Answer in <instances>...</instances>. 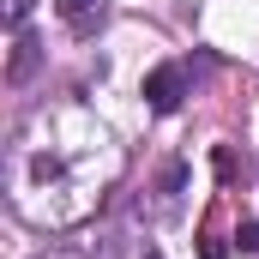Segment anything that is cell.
I'll return each instance as SVG.
<instances>
[{
	"label": "cell",
	"mask_w": 259,
	"mask_h": 259,
	"mask_svg": "<svg viewBox=\"0 0 259 259\" xmlns=\"http://www.w3.org/2000/svg\"><path fill=\"white\" fill-rule=\"evenodd\" d=\"M145 103H151L157 115H175V109L187 103V66H157V72L145 78Z\"/></svg>",
	"instance_id": "cell-1"
},
{
	"label": "cell",
	"mask_w": 259,
	"mask_h": 259,
	"mask_svg": "<svg viewBox=\"0 0 259 259\" xmlns=\"http://www.w3.org/2000/svg\"><path fill=\"white\" fill-rule=\"evenodd\" d=\"M36 66H42V42H36L30 30H18V42H12V61H6V78H12V84H24Z\"/></svg>",
	"instance_id": "cell-2"
},
{
	"label": "cell",
	"mask_w": 259,
	"mask_h": 259,
	"mask_svg": "<svg viewBox=\"0 0 259 259\" xmlns=\"http://www.w3.org/2000/svg\"><path fill=\"white\" fill-rule=\"evenodd\" d=\"M55 12L66 18V30H78V36H91L103 24V0H55Z\"/></svg>",
	"instance_id": "cell-3"
},
{
	"label": "cell",
	"mask_w": 259,
	"mask_h": 259,
	"mask_svg": "<svg viewBox=\"0 0 259 259\" xmlns=\"http://www.w3.org/2000/svg\"><path fill=\"white\" fill-rule=\"evenodd\" d=\"M211 163H217V175H223V181H247V175H253V169H247V157H235V145H217V151H211Z\"/></svg>",
	"instance_id": "cell-4"
},
{
	"label": "cell",
	"mask_w": 259,
	"mask_h": 259,
	"mask_svg": "<svg viewBox=\"0 0 259 259\" xmlns=\"http://www.w3.org/2000/svg\"><path fill=\"white\" fill-rule=\"evenodd\" d=\"M235 247H241V253H259V223H241V229H235Z\"/></svg>",
	"instance_id": "cell-5"
},
{
	"label": "cell",
	"mask_w": 259,
	"mask_h": 259,
	"mask_svg": "<svg viewBox=\"0 0 259 259\" xmlns=\"http://www.w3.org/2000/svg\"><path fill=\"white\" fill-rule=\"evenodd\" d=\"M30 6H36V0H6V18H12V24H24V18H30Z\"/></svg>",
	"instance_id": "cell-6"
},
{
	"label": "cell",
	"mask_w": 259,
	"mask_h": 259,
	"mask_svg": "<svg viewBox=\"0 0 259 259\" xmlns=\"http://www.w3.org/2000/svg\"><path fill=\"white\" fill-rule=\"evenodd\" d=\"M145 259H163V253H145Z\"/></svg>",
	"instance_id": "cell-7"
}]
</instances>
